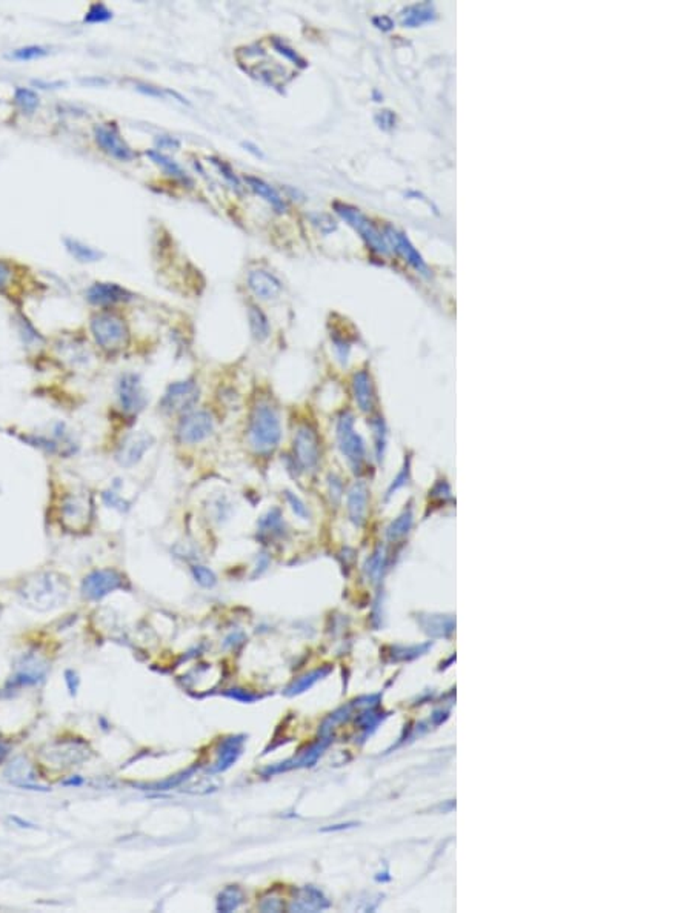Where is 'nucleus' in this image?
Returning <instances> with one entry per match:
<instances>
[{
	"instance_id": "4",
	"label": "nucleus",
	"mask_w": 692,
	"mask_h": 913,
	"mask_svg": "<svg viewBox=\"0 0 692 913\" xmlns=\"http://www.w3.org/2000/svg\"><path fill=\"white\" fill-rule=\"evenodd\" d=\"M200 389L194 380H182L174 382L165 391L160 408L168 414H187L199 403Z\"/></svg>"
},
{
	"instance_id": "9",
	"label": "nucleus",
	"mask_w": 692,
	"mask_h": 913,
	"mask_svg": "<svg viewBox=\"0 0 692 913\" xmlns=\"http://www.w3.org/2000/svg\"><path fill=\"white\" fill-rule=\"evenodd\" d=\"M125 586V577L116 569L91 572L82 583V594L88 600H100Z\"/></svg>"
},
{
	"instance_id": "13",
	"label": "nucleus",
	"mask_w": 692,
	"mask_h": 913,
	"mask_svg": "<svg viewBox=\"0 0 692 913\" xmlns=\"http://www.w3.org/2000/svg\"><path fill=\"white\" fill-rule=\"evenodd\" d=\"M87 299L92 304L105 306V304H114L119 302L130 300L131 294L126 291L125 287L116 283H94L88 290Z\"/></svg>"
},
{
	"instance_id": "26",
	"label": "nucleus",
	"mask_w": 692,
	"mask_h": 913,
	"mask_svg": "<svg viewBox=\"0 0 692 913\" xmlns=\"http://www.w3.org/2000/svg\"><path fill=\"white\" fill-rule=\"evenodd\" d=\"M285 498H286V503L290 504L291 511L294 512L295 517H299L300 520H308L309 518L308 507H307L305 503H303V500L299 495H295L294 492H291V490H285Z\"/></svg>"
},
{
	"instance_id": "12",
	"label": "nucleus",
	"mask_w": 692,
	"mask_h": 913,
	"mask_svg": "<svg viewBox=\"0 0 692 913\" xmlns=\"http://www.w3.org/2000/svg\"><path fill=\"white\" fill-rule=\"evenodd\" d=\"M248 286L260 300H274L282 292V282L268 271L254 269L248 275Z\"/></svg>"
},
{
	"instance_id": "25",
	"label": "nucleus",
	"mask_w": 692,
	"mask_h": 913,
	"mask_svg": "<svg viewBox=\"0 0 692 913\" xmlns=\"http://www.w3.org/2000/svg\"><path fill=\"white\" fill-rule=\"evenodd\" d=\"M109 19H113V11L108 10L106 5L104 4H94L89 6V10L83 20L87 23H104L108 22Z\"/></svg>"
},
{
	"instance_id": "5",
	"label": "nucleus",
	"mask_w": 692,
	"mask_h": 913,
	"mask_svg": "<svg viewBox=\"0 0 692 913\" xmlns=\"http://www.w3.org/2000/svg\"><path fill=\"white\" fill-rule=\"evenodd\" d=\"M294 461L302 471H312L320 461V440L316 429L303 423L294 434Z\"/></svg>"
},
{
	"instance_id": "15",
	"label": "nucleus",
	"mask_w": 692,
	"mask_h": 913,
	"mask_svg": "<svg viewBox=\"0 0 692 913\" xmlns=\"http://www.w3.org/2000/svg\"><path fill=\"white\" fill-rule=\"evenodd\" d=\"M285 532L283 514L278 507H273L265 515H261L257 523V534L260 540H274L282 537Z\"/></svg>"
},
{
	"instance_id": "19",
	"label": "nucleus",
	"mask_w": 692,
	"mask_h": 913,
	"mask_svg": "<svg viewBox=\"0 0 692 913\" xmlns=\"http://www.w3.org/2000/svg\"><path fill=\"white\" fill-rule=\"evenodd\" d=\"M337 437H339V443L342 451L348 455V456H356L359 452V445L356 435L352 434L351 425L348 420H340L339 426H337Z\"/></svg>"
},
{
	"instance_id": "3",
	"label": "nucleus",
	"mask_w": 692,
	"mask_h": 913,
	"mask_svg": "<svg viewBox=\"0 0 692 913\" xmlns=\"http://www.w3.org/2000/svg\"><path fill=\"white\" fill-rule=\"evenodd\" d=\"M91 333L96 343L106 351L121 349L128 342L125 321L111 312H100L91 318Z\"/></svg>"
},
{
	"instance_id": "28",
	"label": "nucleus",
	"mask_w": 692,
	"mask_h": 913,
	"mask_svg": "<svg viewBox=\"0 0 692 913\" xmlns=\"http://www.w3.org/2000/svg\"><path fill=\"white\" fill-rule=\"evenodd\" d=\"M273 46H274V49L277 51L278 54L285 56V57L288 58V61H291L292 63L299 65L300 68H305V66H307V62L303 61V58H302L297 53H295V51H294L292 48H290V46L286 45L285 42H282L280 39H273Z\"/></svg>"
},
{
	"instance_id": "18",
	"label": "nucleus",
	"mask_w": 692,
	"mask_h": 913,
	"mask_svg": "<svg viewBox=\"0 0 692 913\" xmlns=\"http://www.w3.org/2000/svg\"><path fill=\"white\" fill-rule=\"evenodd\" d=\"M147 156L151 160H153L156 165H159L160 168H162L168 175L174 177V179H179L183 183L191 185V180H190V177L187 175V173H185L183 169L179 165H177L174 160H171L170 157H166L165 154H162V152H159V151H147Z\"/></svg>"
},
{
	"instance_id": "21",
	"label": "nucleus",
	"mask_w": 692,
	"mask_h": 913,
	"mask_svg": "<svg viewBox=\"0 0 692 913\" xmlns=\"http://www.w3.org/2000/svg\"><path fill=\"white\" fill-rule=\"evenodd\" d=\"M328 904H323V896L319 890L316 889H307L303 890V896L297 900V904H294L295 910H319L326 907Z\"/></svg>"
},
{
	"instance_id": "8",
	"label": "nucleus",
	"mask_w": 692,
	"mask_h": 913,
	"mask_svg": "<svg viewBox=\"0 0 692 913\" xmlns=\"http://www.w3.org/2000/svg\"><path fill=\"white\" fill-rule=\"evenodd\" d=\"M117 399H119L122 411L126 414H139L145 409L148 397L137 374L125 372L121 375L119 382H117Z\"/></svg>"
},
{
	"instance_id": "23",
	"label": "nucleus",
	"mask_w": 692,
	"mask_h": 913,
	"mask_svg": "<svg viewBox=\"0 0 692 913\" xmlns=\"http://www.w3.org/2000/svg\"><path fill=\"white\" fill-rule=\"evenodd\" d=\"M240 744H242V740H239V738H231L230 741H226L223 744V752H222L221 761H218V766H217L216 771H223V769L231 766L233 761H235V758H237L239 754H240Z\"/></svg>"
},
{
	"instance_id": "31",
	"label": "nucleus",
	"mask_w": 692,
	"mask_h": 913,
	"mask_svg": "<svg viewBox=\"0 0 692 913\" xmlns=\"http://www.w3.org/2000/svg\"><path fill=\"white\" fill-rule=\"evenodd\" d=\"M320 675H322V672H320V671H319V672H316V673H311V675H307V676H303V678H302L300 681H297V683H294V686H292V688L290 689V692H288V693H299V692H303V690H305V689H308V688H311V686H312V684H314V683H316V681L319 680V678H317V676H320Z\"/></svg>"
},
{
	"instance_id": "16",
	"label": "nucleus",
	"mask_w": 692,
	"mask_h": 913,
	"mask_svg": "<svg viewBox=\"0 0 692 913\" xmlns=\"http://www.w3.org/2000/svg\"><path fill=\"white\" fill-rule=\"evenodd\" d=\"M245 180H247L249 188L254 191L257 196H260L261 199L266 200L269 205H271L277 211V213H283V211L286 209V205H285L283 199L280 197V194H278L271 185H268L266 182L259 179V177H252V175H247V179H245Z\"/></svg>"
},
{
	"instance_id": "33",
	"label": "nucleus",
	"mask_w": 692,
	"mask_h": 913,
	"mask_svg": "<svg viewBox=\"0 0 692 913\" xmlns=\"http://www.w3.org/2000/svg\"><path fill=\"white\" fill-rule=\"evenodd\" d=\"M5 755H6V747L4 746L2 743H0V759H2Z\"/></svg>"
},
{
	"instance_id": "14",
	"label": "nucleus",
	"mask_w": 692,
	"mask_h": 913,
	"mask_svg": "<svg viewBox=\"0 0 692 913\" xmlns=\"http://www.w3.org/2000/svg\"><path fill=\"white\" fill-rule=\"evenodd\" d=\"M334 208H335L337 213H339L346 220V222L351 223L354 228H356V230L360 231V234L364 235L365 239L369 242L371 247H374V248L381 247V244H382L381 235H377V232L368 223V220L364 216H362L357 209H352L350 206L340 205V203H335Z\"/></svg>"
},
{
	"instance_id": "6",
	"label": "nucleus",
	"mask_w": 692,
	"mask_h": 913,
	"mask_svg": "<svg viewBox=\"0 0 692 913\" xmlns=\"http://www.w3.org/2000/svg\"><path fill=\"white\" fill-rule=\"evenodd\" d=\"M214 433V418L208 411H196L192 409L183 414L179 425H177V435L182 443L196 445L205 442Z\"/></svg>"
},
{
	"instance_id": "29",
	"label": "nucleus",
	"mask_w": 692,
	"mask_h": 913,
	"mask_svg": "<svg viewBox=\"0 0 692 913\" xmlns=\"http://www.w3.org/2000/svg\"><path fill=\"white\" fill-rule=\"evenodd\" d=\"M47 56V49L42 46H25L20 49H16L11 54L13 58L16 61H35V58L44 57Z\"/></svg>"
},
{
	"instance_id": "24",
	"label": "nucleus",
	"mask_w": 692,
	"mask_h": 913,
	"mask_svg": "<svg viewBox=\"0 0 692 913\" xmlns=\"http://www.w3.org/2000/svg\"><path fill=\"white\" fill-rule=\"evenodd\" d=\"M242 898L243 895L237 887H230V889H226L221 895V900H218V910L231 912L234 909H237L239 904L242 902Z\"/></svg>"
},
{
	"instance_id": "2",
	"label": "nucleus",
	"mask_w": 692,
	"mask_h": 913,
	"mask_svg": "<svg viewBox=\"0 0 692 913\" xmlns=\"http://www.w3.org/2000/svg\"><path fill=\"white\" fill-rule=\"evenodd\" d=\"M282 440L280 412L273 403L259 402L252 408L248 426V442L257 454H269L277 449Z\"/></svg>"
},
{
	"instance_id": "1",
	"label": "nucleus",
	"mask_w": 692,
	"mask_h": 913,
	"mask_svg": "<svg viewBox=\"0 0 692 913\" xmlns=\"http://www.w3.org/2000/svg\"><path fill=\"white\" fill-rule=\"evenodd\" d=\"M68 581L57 572H37L23 580L19 597L23 604L35 611H51L68 598Z\"/></svg>"
},
{
	"instance_id": "20",
	"label": "nucleus",
	"mask_w": 692,
	"mask_h": 913,
	"mask_svg": "<svg viewBox=\"0 0 692 913\" xmlns=\"http://www.w3.org/2000/svg\"><path fill=\"white\" fill-rule=\"evenodd\" d=\"M63 242H65V248L68 249V252L71 254V256L74 259H78L79 261H83V263H91V261H97L100 257H102V254H100L99 251L92 249V248L87 247V244H83V243H80L78 240L65 239Z\"/></svg>"
},
{
	"instance_id": "22",
	"label": "nucleus",
	"mask_w": 692,
	"mask_h": 913,
	"mask_svg": "<svg viewBox=\"0 0 692 913\" xmlns=\"http://www.w3.org/2000/svg\"><path fill=\"white\" fill-rule=\"evenodd\" d=\"M16 105H18L23 113L31 114L36 111V108L39 106V97L35 91L27 89V88H18L16 89L14 94Z\"/></svg>"
},
{
	"instance_id": "27",
	"label": "nucleus",
	"mask_w": 692,
	"mask_h": 913,
	"mask_svg": "<svg viewBox=\"0 0 692 913\" xmlns=\"http://www.w3.org/2000/svg\"><path fill=\"white\" fill-rule=\"evenodd\" d=\"M192 575H194V578H196V581L199 583V585L204 586V588H213L217 583L214 572L211 571L209 568H206V566H202V564L192 566Z\"/></svg>"
},
{
	"instance_id": "11",
	"label": "nucleus",
	"mask_w": 692,
	"mask_h": 913,
	"mask_svg": "<svg viewBox=\"0 0 692 913\" xmlns=\"http://www.w3.org/2000/svg\"><path fill=\"white\" fill-rule=\"evenodd\" d=\"M154 443V437L147 433H137L132 434L128 438L125 440L122 446L117 451V461H119L122 466L125 468H131L134 464H137L143 455H145L149 447Z\"/></svg>"
},
{
	"instance_id": "32",
	"label": "nucleus",
	"mask_w": 692,
	"mask_h": 913,
	"mask_svg": "<svg viewBox=\"0 0 692 913\" xmlns=\"http://www.w3.org/2000/svg\"><path fill=\"white\" fill-rule=\"evenodd\" d=\"M10 278H11V268H10V265H8L6 261L0 260V287L6 286V283L10 282Z\"/></svg>"
},
{
	"instance_id": "7",
	"label": "nucleus",
	"mask_w": 692,
	"mask_h": 913,
	"mask_svg": "<svg viewBox=\"0 0 692 913\" xmlns=\"http://www.w3.org/2000/svg\"><path fill=\"white\" fill-rule=\"evenodd\" d=\"M92 517V502L85 494H68L61 503V521L66 529L82 530Z\"/></svg>"
},
{
	"instance_id": "10",
	"label": "nucleus",
	"mask_w": 692,
	"mask_h": 913,
	"mask_svg": "<svg viewBox=\"0 0 692 913\" xmlns=\"http://www.w3.org/2000/svg\"><path fill=\"white\" fill-rule=\"evenodd\" d=\"M94 135L100 148L111 157L122 160V162H128V160L136 157L134 151L126 145V142L121 137L119 131H117L116 126H111V123L96 126Z\"/></svg>"
},
{
	"instance_id": "17",
	"label": "nucleus",
	"mask_w": 692,
	"mask_h": 913,
	"mask_svg": "<svg viewBox=\"0 0 692 913\" xmlns=\"http://www.w3.org/2000/svg\"><path fill=\"white\" fill-rule=\"evenodd\" d=\"M248 321H249V329H251L252 337H254V340H257L260 343L268 340L269 334H271V326H269V320L265 316V312L261 311L259 306H256V304H249Z\"/></svg>"
},
{
	"instance_id": "30",
	"label": "nucleus",
	"mask_w": 692,
	"mask_h": 913,
	"mask_svg": "<svg viewBox=\"0 0 692 913\" xmlns=\"http://www.w3.org/2000/svg\"><path fill=\"white\" fill-rule=\"evenodd\" d=\"M209 160H211V163H213L218 169V171L223 174L225 179L234 185L235 190H240V182L237 179V175L233 173V169L230 168V165H226L223 160H218V159H209Z\"/></svg>"
}]
</instances>
